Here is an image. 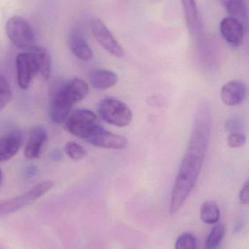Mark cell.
I'll use <instances>...</instances> for the list:
<instances>
[{
	"label": "cell",
	"mask_w": 249,
	"mask_h": 249,
	"mask_svg": "<svg viewBox=\"0 0 249 249\" xmlns=\"http://www.w3.org/2000/svg\"><path fill=\"white\" fill-rule=\"evenodd\" d=\"M247 96V86L241 80L228 82L221 90V98L227 106L235 107L242 103Z\"/></svg>",
	"instance_id": "obj_10"
},
{
	"label": "cell",
	"mask_w": 249,
	"mask_h": 249,
	"mask_svg": "<svg viewBox=\"0 0 249 249\" xmlns=\"http://www.w3.org/2000/svg\"><path fill=\"white\" fill-rule=\"evenodd\" d=\"M36 56L38 65V74L45 80H48L51 74V59L49 53L45 48L35 46L32 48Z\"/></svg>",
	"instance_id": "obj_19"
},
{
	"label": "cell",
	"mask_w": 249,
	"mask_h": 249,
	"mask_svg": "<svg viewBox=\"0 0 249 249\" xmlns=\"http://www.w3.org/2000/svg\"><path fill=\"white\" fill-rule=\"evenodd\" d=\"M48 140L46 130L41 126H36L31 130L29 140L25 147V158L29 160L38 159L42 148Z\"/></svg>",
	"instance_id": "obj_11"
},
{
	"label": "cell",
	"mask_w": 249,
	"mask_h": 249,
	"mask_svg": "<svg viewBox=\"0 0 249 249\" xmlns=\"http://www.w3.org/2000/svg\"><path fill=\"white\" fill-rule=\"evenodd\" d=\"M225 9L230 17L241 22L247 29L248 10L244 0H222Z\"/></svg>",
	"instance_id": "obj_18"
},
{
	"label": "cell",
	"mask_w": 249,
	"mask_h": 249,
	"mask_svg": "<svg viewBox=\"0 0 249 249\" xmlns=\"http://www.w3.org/2000/svg\"><path fill=\"white\" fill-rule=\"evenodd\" d=\"M54 184L52 181L46 180L20 196L0 202V216L10 214L30 204L48 193L54 187Z\"/></svg>",
	"instance_id": "obj_4"
},
{
	"label": "cell",
	"mask_w": 249,
	"mask_h": 249,
	"mask_svg": "<svg viewBox=\"0 0 249 249\" xmlns=\"http://www.w3.org/2000/svg\"><path fill=\"white\" fill-rule=\"evenodd\" d=\"M5 32L12 43L19 49L29 51L36 46L35 34L30 25L20 16H13L8 19Z\"/></svg>",
	"instance_id": "obj_3"
},
{
	"label": "cell",
	"mask_w": 249,
	"mask_h": 249,
	"mask_svg": "<svg viewBox=\"0 0 249 249\" xmlns=\"http://www.w3.org/2000/svg\"><path fill=\"white\" fill-rule=\"evenodd\" d=\"M226 234L225 225H216L211 231L206 242V249H217Z\"/></svg>",
	"instance_id": "obj_21"
},
{
	"label": "cell",
	"mask_w": 249,
	"mask_h": 249,
	"mask_svg": "<svg viewBox=\"0 0 249 249\" xmlns=\"http://www.w3.org/2000/svg\"><path fill=\"white\" fill-rule=\"evenodd\" d=\"M16 72L18 84L23 90L29 88L32 78L38 74V65L36 56L32 50L21 53L16 57Z\"/></svg>",
	"instance_id": "obj_7"
},
{
	"label": "cell",
	"mask_w": 249,
	"mask_h": 249,
	"mask_svg": "<svg viewBox=\"0 0 249 249\" xmlns=\"http://www.w3.org/2000/svg\"><path fill=\"white\" fill-rule=\"evenodd\" d=\"M66 99L74 105L83 100L89 93V86L84 80L75 78L60 88Z\"/></svg>",
	"instance_id": "obj_16"
},
{
	"label": "cell",
	"mask_w": 249,
	"mask_h": 249,
	"mask_svg": "<svg viewBox=\"0 0 249 249\" xmlns=\"http://www.w3.org/2000/svg\"><path fill=\"white\" fill-rule=\"evenodd\" d=\"M35 171H36V168H35V167L30 166L28 168L26 172L29 174V176L30 175V177H32L33 174H35Z\"/></svg>",
	"instance_id": "obj_29"
},
{
	"label": "cell",
	"mask_w": 249,
	"mask_h": 249,
	"mask_svg": "<svg viewBox=\"0 0 249 249\" xmlns=\"http://www.w3.org/2000/svg\"><path fill=\"white\" fill-rule=\"evenodd\" d=\"M22 145L19 132H12L0 137V162L8 160L16 155Z\"/></svg>",
	"instance_id": "obj_15"
},
{
	"label": "cell",
	"mask_w": 249,
	"mask_h": 249,
	"mask_svg": "<svg viewBox=\"0 0 249 249\" xmlns=\"http://www.w3.org/2000/svg\"><path fill=\"white\" fill-rule=\"evenodd\" d=\"M223 39L233 47H239L242 44L245 35L244 25L233 18L226 17L222 19L219 26Z\"/></svg>",
	"instance_id": "obj_9"
},
{
	"label": "cell",
	"mask_w": 249,
	"mask_h": 249,
	"mask_svg": "<svg viewBox=\"0 0 249 249\" xmlns=\"http://www.w3.org/2000/svg\"><path fill=\"white\" fill-rule=\"evenodd\" d=\"M211 128V109L203 102L197 107L191 139L172 189L170 205L172 215L181 210L197 183L207 152Z\"/></svg>",
	"instance_id": "obj_1"
},
{
	"label": "cell",
	"mask_w": 249,
	"mask_h": 249,
	"mask_svg": "<svg viewBox=\"0 0 249 249\" xmlns=\"http://www.w3.org/2000/svg\"><path fill=\"white\" fill-rule=\"evenodd\" d=\"M70 49L73 53L81 61H89L93 58V52L86 42L84 34L80 28H73L70 32Z\"/></svg>",
	"instance_id": "obj_12"
},
{
	"label": "cell",
	"mask_w": 249,
	"mask_h": 249,
	"mask_svg": "<svg viewBox=\"0 0 249 249\" xmlns=\"http://www.w3.org/2000/svg\"><path fill=\"white\" fill-rule=\"evenodd\" d=\"M84 140L93 146L105 149H124L128 144L125 137L105 130L100 124L95 127Z\"/></svg>",
	"instance_id": "obj_8"
},
{
	"label": "cell",
	"mask_w": 249,
	"mask_h": 249,
	"mask_svg": "<svg viewBox=\"0 0 249 249\" xmlns=\"http://www.w3.org/2000/svg\"><path fill=\"white\" fill-rule=\"evenodd\" d=\"M200 219L208 225L217 223L220 219V209L218 205L211 200L205 202L200 210Z\"/></svg>",
	"instance_id": "obj_20"
},
{
	"label": "cell",
	"mask_w": 249,
	"mask_h": 249,
	"mask_svg": "<svg viewBox=\"0 0 249 249\" xmlns=\"http://www.w3.org/2000/svg\"><path fill=\"white\" fill-rule=\"evenodd\" d=\"M243 124L241 121L238 120L231 119L227 122L226 129L230 133L234 132H240V130L242 128Z\"/></svg>",
	"instance_id": "obj_26"
},
{
	"label": "cell",
	"mask_w": 249,
	"mask_h": 249,
	"mask_svg": "<svg viewBox=\"0 0 249 249\" xmlns=\"http://www.w3.org/2000/svg\"><path fill=\"white\" fill-rule=\"evenodd\" d=\"M97 112L105 122L117 127H126L133 121L131 109L124 102L114 98H107L101 101Z\"/></svg>",
	"instance_id": "obj_2"
},
{
	"label": "cell",
	"mask_w": 249,
	"mask_h": 249,
	"mask_svg": "<svg viewBox=\"0 0 249 249\" xmlns=\"http://www.w3.org/2000/svg\"><path fill=\"white\" fill-rule=\"evenodd\" d=\"M91 26L95 39L107 52L116 58L124 56L125 53L122 47L100 19L96 18L92 19Z\"/></svg>",
	"instance_id": "obj_6"
},
{
	"label": "cell",
	"mask_w": 249,
	"mask_h": 249,
	"mask_svg": "<svg viewBox=\"0 0 249 249\" xmlns=\"http://www.w3.org/2000/svg\"><path fill=\"white\" fill-rule=\"evenodd\" d=\"M181 3L190 35L199 37L201 35L202 23L195 0H181Z\"/></svg>",
	"instance_id": "obj_14"
},
{
	"label": "cell",
	"mask_w": 249,
	"mask_h": 249,
	"mask_svg": "<svg viewBox=\"0 0 249 249\" xmlns=\"http://www.w3.org/2000/svg\"><path fill=\"white\" fill-rule=\"evenodd\" d=\"M1 181H2V172H1V170L0 169V185H1Z\"/></svg>",
	"instance_id": "obj_30"
},
{
	"label": "cell",
	"mask_w": 249,
	"mask_h": 249,
	"mask_svg": "<svg viewBox=\"0 0 249 249\" xmlns=\"http://www.w3.org/2000/svg\"><path fill=\"white\" fill-rule=\"evenodd\" d=\"M240 201L243 204H248L249 202V182L247 181L240 191Z\"/></svg>",
	"instance_id": "obj_27"
},
{
	"label": "cell",
	"mask_w": 249,
	"mask_h": 249,
	"mask_svg": "<svg viewBox=\"0 0 249 249\" xmlns=\"http://www.w3.org/2000/svg\"><path fill=\"white\" fill-rule=\"evenodd\" d=\"M53 159L54 160H59L61 158V152H58V151H54V153L52 154Z\"/></svg>",
	"instance_id": "obj_28"
},
{
	"label": "cell",
	"mask_w": 249,
	"mask_h": 249,
	"mask_svg": "<svg viewBox=\"0 0 249 249\" xmlns=\"http://www.w3.org/2000/svg\"><path fill=\"white\" fill-rule=\"evenodd\" d=\"M247 143V136L241 132L230 133L228 138V144L231 148H239Z\"/></svg>",
	"instance_id": "obj_25"
},
{
	"label": "cell",
	"mask_w": 249,
	"mask_h": 249,
	"mask_svg": "<svg viewBox=\"0 0 249 249\" xmlns=\"http://www.w3.org/2000/svg\"><path fill=\"white\" fill-rule=\"evenodd\" d=\"M197 240L190 233H184L177 239L175 249H197Z\"/></svg>",
	"instance_id": "obj_24"
},
{
	"label": "cell",
	"mask_w": 249,
	"mask_h": 249,
	"mask_svg": "<svg viewBox=\"0 0 249 249\" xmlns=\"http://www.w3.org/2000/svg\"><path fill=\"white\" fill-rule=\"evenodd\" d=\"M67 155L74 160H80L87 155L86 149L75 142H69L65 146Z\"/></svg>",
	"instance_id": "obj_23"
},
{
	"label": "cell",
	"mask_w": 249,
	"mask_h": 249,
	"mask_svg": "<svg viewBox=\"0 0 249 249\" xmlns=\"http://www.w3.org/2000/svg\"><path fill=\"white\" fill-rule=\"evenodd\" d=\"M65 128L69 133L84 140L89 133L99 125L97 116L88 109H79L64 121Z\"/></svg>",
	"instance_id": "obj_5"
},
{
	"label": "cell",
	"mask_w": 249,
	"mask_h": 249,
	"mask_svg": "<svg viewBox=\"0 0 249 249\" xmlns=\"http://www.w3.org/2000/svg\"><path fill=\"white\" fill-rule=\"evenodd\" d=\"M90 82L95 89L105 90L115 86L118 82V77L114 71L96 70L91 74Z\"/></svg>",
	"instance_id": "obj_17"
},
{
	"label": "cell",
	"mask_w": 249,
	"mask_h": 249,
	"mask_svg": "<svg viewBox=\"0 0 249 249\" xmlns=\"http://www.w3.org/2000/svg\"><path fill=\"white\" fill-rule=\"evenodd\" d=\"M73 105L64 97L60 89L53 96L50 107L49 115L55 124H62L66 121Z\"/></svg>",
	"instance_id": "obj_13"
},
{
	"label": "cell",
	"mask_w": 249,
	"mask_h": 249,
	"mask_svg": "<svg viewBox=\"0 0 249 249\" xmlns=\"http://www.w3.org/2000/svg\"><path fill=\"white\" fill-rule=\"evenodd\" d=\"M13 97L10 84L2 75L0 74V112L10 103Z\"/></svg>",
	"instance_id": "obj_22"
}]
</instances>
